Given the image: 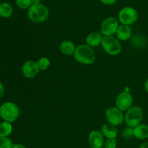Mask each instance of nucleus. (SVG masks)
Returning <instances> with one entry per match:
<instances>
[{"label":"nucleus","instance_id":"15","mask_svg":"<svg viewBox=\"0 0 148 148\" xmlns=\"http://www.w3.org/2000/svg\"><path fill=\"white\" fill-rule=\"evenodd\" d=\"M77 46H75V43L69 40H65L61 43L59 46V50L62 54L65 56H72L74 55Z\"/></svg>","mask_w":148,"mask_h":148},{"label":"nucleus","instance_id":"30","mask_svg":"<svg viewBox=\"0 0 148 148\" xmlns=\"http://www.w3.org/2000/svg\"><path fill=\"white\" fill-rule=\"evenodd\" d=\"M0 107H1V106H0Z\"/></svg>","mask_w":148,"mask_h":148},{"label":"nucleus","instance_id":"26","mask_svg":"<svg viewBox=\"0 0 148 148\" xmlns=\"http://www.w3.org/2000/svg\"><path fill=\"white\" fill-rule=\"evenodd\" d=\"M12 148H27L25 145H23L20 144V143H16V144L13 145Z\"/></svg>","mask_w":148,"mask_h":148},{"label":"nucleus","instance_id":"16","mask_svg":"<svg viewBox=\"0 0 148 148\" xmlns=\"http://www.w3.org/2000/svg\"><path fill=\"white\" fill-rule=\"evenodd\" d=\"M134 137L140 140L148 138V125L140 124L134 128Z\"/></svg>","mask_w":148,"mask_h":148},{"label":"nucleus","instance_id":"21","mask_svg":"<svg viewBox=\"0 0 148 148\" xmlns=\"http://www.w3.org/2000/svg\"><path fill=\"white\" fill-rule=\"evenodd\" d=\"M12 141L9 137H0V148H12Z\"/></svg>","mask_w":148,"mask_h":148},{"label":"nucleus","instance_id":"7","mask_svg":"<svg viewBox=\"0 0 148 148\" xmlns=\"http://www.w3.org/2000/svg\"><path fill=\"white\" fill-rule=\"evenodd\" d=\"M119 27V21L114 17L104 19L101 25V33L103 36H114Z\"/></svg>","mask_w":148,"mask_h":148},{"label":"nucleus","instance_id":"3","mask_svg":"<svg viewBox=\"0 0 148 148\" xmlns=\"http://www.w3.org/2000/svg\"><path fill=\"white\" fill-rule=\"evenodd\" d=\"M49 17V10L43 4L32 5L27 10V17L35 23H41Z\"/></svg>","mask_w":148,"mask_h":148},{"label":"nucleus","instance_id":"6","mask_svg":"<svg viewBox=\"0 0 148 148\" xmlns=\"http://www.w3.org/2000/svg\"><path fill=\"white\" fill-rule=\"evenodd\" d=\"M138 20V12L132 7H125L121 9L118 14V20L121 25L130 26Z\"/></svg>","mask_w":148,"mask_h":148},{"label":"nucleus","instance_id":"2","mask_svg":"<svg viewBox=\"0 0 148 148\" xmlns=\"http://www.w3.org/2000/svg\"><path fill=\"white\" fill-rule=\"evenodd\" d=\"M20 108L13 102H5L0 107V116L4 121L13 123L17 121L20 116Z\"/></svg>","mask_w":148,"mask_h":148},{"label":"nucleus","instance_id":"5","mask_svg":"<svg viewBox=\"0 0 148 148\" xmlns=\"http://www.w3.org/2000/svg\"><path fill=\"white\" fill-rule=\"evenodd\" d=\"M101 46L104 51L111 56L119 55L122 50L121 41L114 36H103Z\"/></svg>","mask_w":148,"mask_h":148},{"label":"nucleus","instance_id":"28","mask_svg":"<svg viewBox=\"0 0 148 148\" xmlns=\"http://www.w3.org/2000/svg\"><path fill=\"white\" fill-rule=\"evenodd\" d=\"M145 91L147 92V93L148 94V78L147 79H146L145 82Z\"/></svg>","mask_w":148,"mask_h":148},{"label":"nucleus","instance_id":"29","mask_svg":"<svg viewBox=\"0 0 148 148\" xmlns=\"http://www.w3.org/2000/svg\"><path fill=\"white\" fill-rule=\"evenodd\" d=\"M31 1L33 5H36V4H40L41 0H31Z\"/></svg>","mask_w":148,"mask_h":148},{"label":"nucleus","instance_id":"10","mask_svg":"<svg viewBox=\"0 0 148 148\" xmlns=\"http://www.w3.org/2000/svg\"><path fill=\"white\" fill-rule=\"evenodd\" d=\"M40 71L37 62L33 60L27 61L22 66L23 76L27 79H33L36 77Z\"/></svg>","mask_w":148,"mask_h":148},{"label":"nucleus","instance_id":"24","mask_svg":"<svg viewBox=\"0 0 148 148\" xmlns=\"http://www.w3.org/2000/svg\"><path fill=\"white\" fill-rule=\"evenodd\" d=\"M117 0H100L102 4H105V5L107 6H111V5H114V4H116Z\"/></svg>","mask_w":148,"mask_h":148},{"label":"nucleus","instance_id":"17","mask_svg":"<svg viewBox=\"0 0 148 148\" xmlns=\"http://www.w3.org/2000/svg\"><path fill=\"white\" fill-rule=\"evenodd\" d=\"M13 7L10 3L2 2L0 4V17L9 18L12 15Z\"/></svg>","mask_w":148,"mask_h":148},{"label":"nucleus","instance_id":"19","mask_svg":"<svg viewBox=\"0 0 148 148\" xmlns=\"http://www.w3.org/2000/svg\"><path fill=\"white\" fill-rule=\"evenodd\" d=\"M37 64L40 71L47 70L51 66L50 59L49 58L46 57V56H43V57L40 58L37 61Z\"/></svg>","mask_w":148,"mask_h":148},{"label":"nucleus","instance_id":"13","mask_svg":"<svg viewBox=\"0 0 148 148\" xmlns=\"http://www.w3.org/2000/svg\"><path fill=\"white\" fill-rule=\"evenodd\" d=\"M116 35L117 38L120 41H126L131 38L132 36V30L130 26L121 25L117 29Z\"/></svg>","mask_w":148,"mask_h":148},{"label":"nucleus","instance_id":"20","mask_svg":"<svg viewBox=\"0 0 148 148\" xmlns=\"http://www.w3.org/2000/svg\"><path fill=\"white\" fill-rule=\"evenodd\" d=\"M15 4L22 10H28L33 5L31 0H15Z\"/></svg>","mask_w":148,"mask_h":148},{"label":"nucleus","instance_id":"25","mask_svg":"<svg viewBox=\"0 0 148 148\" xmlns=\"http://www.w3.org/2000/svg\"><path fill=\"white\" fill-rule=\"evenodd\" d=\"M4 93V85L2 84V82H0V98L3 96Z\"/></svg>","mask_w":148,"mask_h":148},{"label":"nucleus","instance_id":"18","mask_svg":"<svg viewBox=\"0 0 148 148\" xmlns=\"http://www.w3.org/2000/svg\"><path fill=\"white\" fill-rule=\"evenodd\" d=\"M12 132V125L11 123L3 121L0 124V137H9Z\"/></svg>","mask_w":148,"mask_h":148},{"label":"nucleus","instance_id":"1","mask_svg":"<svg viewBox=\"0 0 148 148\" xmlns=\"http://www.w3.org/2000/svg\"><path fill=\"white\" fill-rule=\"evenodd\" d=\"M73 56L78 63L84 65L92 64L96 59L93 49L86 43L77 46Z\"/></svg>","mask_w":148,"mask_h":148},{"label":"nucleus","instance_id":"4","mask_svg":"<svg viewBox=\"0 0 148 148\" xmlns=\"http://www.w3.org/2000/svg\"><path fill=\"white\" fill-rule=\"evenodd\" d=\"M143 119V111L141 107L138 106H132L129 108L124 114V122L127 127L134 128L142 124Z\"/></svg>","mask_w":148,"mask_h":148},{"label":"nucleus","instance_id":"8","mask_svg":"<svg viewBox=\"0 0 148 148\" xmlns=\"http://www.w3.org/2000/svg\"><path fill=\"white\" fill-rule=\"evenodd\" d=\"M105 116L108 124L117 127L124 121V114L123 111L116 106L107 108L105 112Z\"/></svg>","mask_w":148,"mask_h":148},{"label":"nucleus","instance_id":"23","mask_svg":"<svg viewBox=\"0 0 148 148\" xmlns=\"http://www.w3.org/2000/svg\"><path fill=\"white\" fill-rule=\"evenodd\" d=\"M117 142L116 139H107L104 143L105 148H116Z\"/></svg>","mask_w":148,"mask_h":148},{"label":"nucleus","instance_id":"27","mask_svg":"<svg viewBox=\"0 0 148 148\" xmlns=\"http://www.w3.org/2000/svg\"><path fill=\"white\" fill-rule=\"evenodd\" d=\"M140 148H148V141L144 142L140 145Z\"/></svg>","mask_w":148,"mask_h":148},{"label":"nucleus","instance_id":"22","mask_svg":"<svg viewBox=\"0 0 148 148\" xmlns=\"http://www.w3.org/2000/svg\"><path fill=\"white\" fill-rule=\"evenodd\" d=\"M122 136L126 140H130L134 137V128L127 127L122 131Z\"/></svg>","mask_w":148,"mask_h":148},{"label":"nucleus","instance_id":"9","mask_svg":"<svg viewBox=\"0 0 148 148\" xmlns=\"http://www.w3.org/2000/svg\"><path fill=\"white\" fill-rule=\"evenodd\" d=\"M133 96L128 91H122L117 95L115 101V106L121 111H127L132 106Z\"/></svg>","mask_w":148,"mask_h":148},{"label":"nucleus","instance_id":"12","mask_svg":"<svg viewBox=\"0 0 148 148\" xmlns=\"http://www.w3.org/2000/svg\"><path fill=\"white\" fill-rule=\"evenodd\" d=\"M103 38V36L98 32H92L87 36L85 43L92 49L101 45Z\"/></svg>","mask_w":148,"mask_h":148},{"label":"nucleus","instance_id":"14","mask_svg":"<svg viewBox=\"0 0 148 148\" xmlns=\"http://www.w3.org/2000/svg\"><path fill=\"white\" fill-rule=\"evenodd\" d=\"M101 132L106 139H116L118 136L119 131L116 127L108 123L103 124L101 127Z\"/></svg>","mask_w":148,"mask_h":148},{"label":"nucleus","instance_id":"11","mask_svg":"<svg viewBox=\"0 0 148 148\" xmlns=\"http://www.w3.org/2000/svg\"><path fill=\"white\" fill-rule=\"evenodd\" d=\"M88 143L91 148H102L104 146V136L101 131L93 130L88 136Z\"/></svg>","mask_w":148,"mask_h":148}]
</instances>
